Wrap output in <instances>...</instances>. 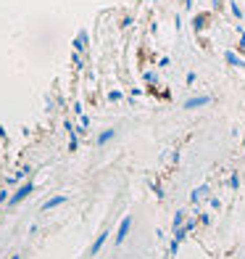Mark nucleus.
Returning a JSON list of instances; mask_svg holds the SVG:
<instances>
[{
	"label": "nucleus",
	"instance_id": "obj_1",
	"mask_svg": "<svg viewBox=\"0 0 245 259\" xmlns=\"http://www.w3.org/2000/svg\"><path fill=\"white\" fill-rule=\"evenodd\" d=\"M32 191H34V185H32V183H24V185H21L14 196H11V206H19V204L24 201V198H27Z\"/></svg>",
	"mask_w": 245,
	"mask_h": 259
},
{
	"label": "nucleus",
	"instance_id": "obj_3",
	"mask_svg": "<svg viewBox=\"0 0 245 259\" xmlns=\"http://www.w3.org/2000/svg\"><path fill=\"white\" fill-rule=\"evenodd\" d=\"M106 241H108V230L98 235V241L92 243V249H90V254H92V256H98V254H100V249H103V243H106Z\"/></svg>",
	"mask_w": 245,
	"mask_h": 259
},
{
	"label": "nucleus",
	"instance_id": "obj_4",
	"mask_svg": "<svg viewBox=\"0 0 245 259\" xmlns=\"http://www.w3.org/2000/svg\"><path fill=\"white\" fill-rule=\"evenodd\" d=\"M61 204H66V196H53V198H48V201L42 204V209H45V211H50V209L61 206Z\"/></svg>",
	"mask_w": 245,
	"mask_h": 259
},
{
	"label": "nucleus",
	"instance_id": "obj_2",
	"mask_svg": "<svg viewBox=\"0 0 245 259\" xmlns=\"http://www.w3.org/2000/svg\"><path fill=\"white\" fill-rule=\"evenodd\" d=\"M130 228H132V214H127L119 225V233H116V243H124L127 235H130Z\"/></svg>",
	"mask_w": 245,
	"mask_h": 259
},
{
	"label": "nucleus",
	"instance_id": "obj_5",
	"mask_svg": "<svg viewBox=\"0 0 245 259\" xmlns=\"http://www.w3.org/2000/svg\"><path fill=\"white\" fill-rule=\"evenodd\" d=\"M111 138H113V130H106V133H103V135L98 138V146H106V143H108Z\"/></svg>",
	"mask_w": 245,
	"mask_h": 259
},
{
	"label": "nucleus",
	"instance_id": "obj_7",
	"mask_svg": "<svg viewBox=\"0 0 245 259\" xmlns=\"http://www.w3.org/2000/svg\"><path fill=\"white\" fill-rule=\"evenodd\" d=\"M11 259H24V256H21V254H14V256H11Z\"/></svg>",
	"mask_w": 245,
	"mask_h": 259
},
{
	"label": "nucleus",
	"instance_id": "obj_6",
	"mask_svg": "<svg viewBox=\"0 0 245 259\" xmlns=\"http://www.w3.org/2000/svg\"><path fill=\"white\" fill-rule=\"evenodd\" d=\"M182 220H185V214H182V211H179V214H177V217H174V230H177V225H179V222H182Z\"/></svg>",
	"mask_w": 245,
	"mask_h": 259
}]
</instances>
